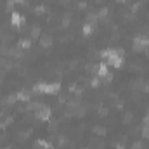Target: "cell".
<instances>
[{"mask_svg": "<svg viewBox=\"0 0 149 149\" xmlns=\"http://www.w3.org/2000/svg\"><path fill=\"white\" fill-rule=\"evenodd\" d=\"M52 45H54V38H52V35H47V33H45V35L40 37V47H42V49H50Z\"/></svg>", "mask_w": 149, "mask_h": 149, "instance_id": "cell-10", "label": "cell"}, {"mask_svg": "<svg viewBox=\"0 0 149 149\" xmlns=\"http://www.w3.org/2000/svg\"><path fill=\"white\" fill-rule=\"evenodd\" d=\"M144 128H146V130L149 132V123H148V125H144Z\"/></svg>", "mask_w": 149, "mask_h": 149, "instance_id": "cell-17", "label": "cell"}, {"mask_svg": "<svg viewBox=\"0 0 149 149\" xmlns=\"http://www.w3.org/2000/svg\"><path fill=\"white\" fill-rule=\"evenodd\" d=\"M31 92L38 95H57L61 92V81H52V83L38 81L31 87Z\"/></svg>", "mask_w": 149, "mask_h": 149, "instance_id": "cell-2", "label": "cell"}, {"mask_svg": "<svg viewBox=\"0 0 149 149\" xmlns=\"http://www.w3.org/2000/svg\"><path fill=\"white\" fill-rule=\"evenodd\" d=\"M2 149H12V148H2Z\"/></svg>", "mask_w": 149, "mask_h": 149, "instance_id": "cell-19", "label": "cell"}, {"mask_svg": "<svg viewBox=\"0 0 149 149\" xmlns=\"http://www.w3.org/2000/svg\"><path fill=\"white\" fill-rule=\"evenodd\" d=\"M33 92H30V90H26V88H23V90H19V92H16V97H17V102H30V101H33V95H31Z\"/></svg>", "mask_w": 149, "mask_h": 149, "instance_id": "cell-7", "label": "cell"}, {"mask_svg": "<svg viewBox=\"0 0 149 149\" xmlns=\"http://www.w3.org/2000/svg\"><path fill=\"white\" fill-rule=\"evenodd\" d=\"M108 16H109V7H101L97 12V21H104L108 19Z\"/></svg>", "mask_w": 149, "mask_h": 149, "instance_id": "cell-12", "label": "cell"}, {"mask_svg": "<svg viewBox=\"0 0 149 149\" xmlns=\"http://www.w3.org/2000/svg\"><path fill=\"white\" fill-rule=\"evenodd\" d=\"M116 2H120V3H125V2H127V0H116Z\"/></svg>", "mask_w": 149, "mask_h": 149, "instance_id": "cell-18", "label": "cell"}, {"mask_svg": "<svg viewBox=\"0 0 149 149\" xmlns=\"http://www.w3.org/2000/svg\"><path fill=\"white\" fill-rule=\"evenodd\" d=\"M33 116L37 118L38 121H42V123H47V121H50V118H52V108L49 106V104H40L37 109L33 111Z\"/></svg>", "mask_w": 149, "mask_h": 149, "instance_id": "cell-4", "label": "cell"}, {"mask_svg": "<svg viewBox=\"0 0 149 149\" xmlns=\"http://www.w3.org/2000/svg\"><path fill=\"white\" fill-rule=\"evenodd\" d=\"M35 146L38 149H54V144L50 141H47V139H37L35 141Z\"/></svg>", "mask_w": 149, "mask_h": 149, "instance_id": "cell-11", "label": "cell"}, {"mask_svg": "<svg viewBox=\"0 0 149 149\" xmlns=\"http://www.w3.org/2000/svg\"><path fill=\"white\" fill-rule=\"evenodd\" d=\"M16 47L19 49V50H30L31 47H33V38H19L17 40V43H16Z\"/></svg>", "mask_w": 149, "mask_h": 149, "instance_id": "cell-8", "label": "cell"}, {"mask_svg": "<svg viewBox=\"0 0 149 149\" xmlns=\"http://www.w3.org/2000/svg\"><path fill=\"white\" fill-rule=\"evenodd\" d=\"M3 102H5L7 106H12V104H16V102H17V97H16V94H10V95H7V97L3 99Z\"/></svg>", "mask_w": 149, "mask_h": 149, "instance_id": "cell-14", "label": "cell"}, {"mask_svg": "<svg viewBox=\"0 0 149 149\" xmlns=\"http://www.w3.org/2000/svg\"><path fill=\"white\" fill-rule=\"evenodd\" d=\"M33 10H35V12H37V14H43V12H45V10H47V7H45V5H42V3H40V5H37V7H35V9H33Z\"/></svg>", "mask_w": 149, "mask_h": 149, "instance_id": "cell-15", "label": "cell"}, {"mask_svg": "<svg viewBox=\"0 0 149 149\" xmlns=\"http://www.w3.org/2000/svg\"><path fill=\"white\" fill-rule=\"evenodd\" d=\"M9 23H10L12 28H17V30H19V28H23V26L26 24V17H24V14H21L19 10H12Z\"/></svg>", "mask_w": 149, "mask_h": 149, "instance_id": "cell-6", "label": "cell"}, {"mask_svg": "<svg viewBox=\"0 0 149 149\" xmlns=\"http://www.w3.org/2000/svg\"><path fill=\"white\" fill-rule=\"evenodd\" d=\"M99 56L104 63H108V66L114 70H121L125 66V50L120 47H106L99 52Z\"/></svg>", "mask_w": 149, "mask_h": 149, "instance_id": "cell-1", "label": "cell"}, {"mask_svg": "<svg viewBox=\"0 0 149 149\" xmlns=\"http://www.w3.org/2000/svg\"><path fill=\"white\" fill-rule=\"evenodd\" d=\"M95 76H99L102 81H106V83H111L113 81V74L109 71V66H108V63H104V61H101V63H97L95 64Z\"/></svg>", "mask_w": 149, "mask_h": 149, "instance_id": "cell-5", "label": "cell"}, {"mask_svg": "<svg viewBox=\"0 0 149 149\" xmlns=\"http://www.w3.org/2000/svg\"><path fill=\"white\" fill-rule=\"evenodd\" d=\"M114 149H125V144H121V142H118V144H114Z\"/></svg>", "mask_w": 149, "mask_h": 149, "instance_id": "cell-16", "label": "cell"}, {"mask_svg": "<svg viewBox=\"0 0 149 149\" xmlns=\"http://www.w3.org/2000/svg\"><path fill=\"white\" fill-rule=\"evenodd\" d=\"M94 33H95V23L85 21L83 26H81V35H83V37H92Z\"/></svg>", "mask_w": 149, "mask_h": 149, "instance_id": "cell-9", "label": "cell"}, {"mask_svg": "<svg viewBox=\"0 0 149 149\" xmlns=\"http://www.w3.org/2000/svg\"><path fill=\"white\" fill-rule=\"evenodd\" d=\"M149 49V37L146 33H139L132 38V50L134 52H144Z\"/></svg>", "mask_w": 149, "mask_h": 149, "instance_id": "cell-3", "label": "cell"}, {"mask_svg": "<svg viewBox=\"0 0 149 149\" xmlns=\"http://www.w3.org/2000/svg\"><path fill=\"white\" fill-rule=\"evenodd\" d=\"M40 33H42V28H40V24H33L31 28H30V38H38L40 37Z\"/></svg>", "mask_w": 149, "mask_h": 149, "instance_id": "cell-13", "label": "cell"}]
</instances>
